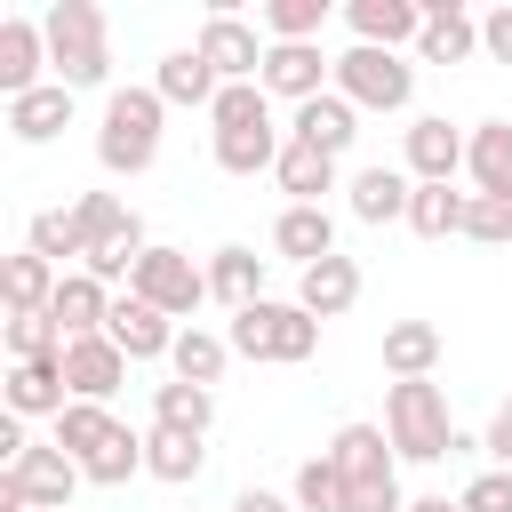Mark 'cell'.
<instances>
[{
    "instance_id": "obj_9",
    "label": "cell",
    "mask_w": 512,
    "mask_h": 512,
    "mask_svg": "<svg viewBox=\"0 0 512 512\" xmlns=\"http://www.w3.org/2000/svg\"><path fill=\"white\" fill-rule=\"evenodd\" d=\"M128 296H144V304H152V312H168V320H192V312L208 304V264H192L184 248H144V264H136Z\"/></svg>"
},
{
    "instance_id": "obj_36",
    "label": "cell",
    "mask_w": 512,
    "mask_h": 512,
    "mask_svg": "<svg viewBox=\"0 0 512 512\" xmlns=\"http://www.w3.org/2000/svg\"><path fill=\"white\" fill-rule=\"evenodd\" d=\"M112 432H120V416H112V408H96V400H72V408L56 416V448H64L72 464H88Z\"/></svg>"
},
{
    "instance_id": "obj_20",
    "label": "cell",
    "mask_w": 512,
    "mask_h": 512,
    "mask_svg": "<svg viewBox=\"0 0 512 512\" xmlns=\"http://www.w3.org/2000/svg\"><path fill=\"white\" fill-rule=\"evenodd\" d=\"M288 136L296 144H312V152H328V160H344L352 152V136H360V112L328 88V96H312V104H296V120H288Z\"/></svg>"
},
{
    "instance_id": "obj_39",
    "label": "cell",
    "mask_w": 512,
    "mask_h": 512,
    "mask_svg": "<svg viewBox=\"0 0 512 512\" xmlns=\"http://www.w3.org/2000/svg\"><path fill=\"white\" fill-rule=\"evenodd\" d=\"M72 224L88 232V256H96L120 224H136V208H120V192H80V200H72Z\"/></svg>"
},
{
    "instance_id": "obj_31",
    "label": "cell",
    "mask_w": 512,
    "mask_h": 512,
    "mask_svg": "<svg viewBox=\"0 0 512 512\" xmlns=\"http://www.w3.org/2000/svg\"><path fill=\"white\" fill-rule=\"evenodd\" d=\"M168 368H176L184 384L216 392V376L232 368V336H216V328H176V352H168Z\"/></svg>"
},
{
    "instance_id": "obj_6",
    "label": "cell",
    "mask_w": 512,
    "mask_h": 512,
    "mask_svg": "<svg viewBox=\"0 0 512 512\" xmlns=\"http://www.w3.org/2000/svg\"><path fill=\"white\" fill-rule=\"evenodd\" d=\"M336 96L352 104V112H408V96H416V64L400 56V48H344L336 56Z\"/></svg>"
},
{
    "instance_id": "obj_42",
    "label": "cell",
    "mask_w": 512,
    "mask_h": 512,
    "mask_svg": "<svg viewBox=\"0 0 512 512\" xmlns=\"http://www.w3.org/2000/svg\"><path fill=\"white\" fill-rule=\"evenodd\" d=\"M464 240L504 248V240H512V208H504V200H488V192H472V208H464Z\"/></svg>"
},
{
    "instance_id": "obj_15",
    "label": "cell",
    "mask_w": 512,
    "mask_h": 512,
    "mask_svg": "<svg viewBox=\"0 0 512 512\" xmlns=\"http://www.w3.org/2000/svg\"><path fill=\"white\" fill-rule=\"evenodd\" d=\"M464 128H448L440 112H424V120H408V176L416 184H448L456 168H464Z\"/></svg>"
},
{
    "instance_id": "obj_46",
    "label": "cell",
    "mask_w": 512,
    "mask_h": 512,
    "mask_svg": "<svg viewBox=\"0 0 512 512\" xmlns=\"http://www.w3.org/2000/svg\"><path fill=\"white\" fill-rule=\"evenodd\" d=\"M232 512H296V496H272V488H240Z\"/></svg>"
},
{
    "instance_id": "obj_4",
    "label": "cell",
    "mask_w": 512,
    "mask_h": 512,
    "mask_svg": "<svg viewBox=\"0 0 512 512\" xmlns=\"http://www.w3.org/2000/svg\"><path fill=\"white\" fill-rule=\"evenodd\" d=\"M384 440L400 464H440L456 456V424H448V392L432 376H408V384H384Z\"/></svg>"
},
{
    "instance_id": "obj_32",
    "label": "cell",
    "mask_w": 512,
    "mask_h": 512,
    "mask_svg": "<svg viewBox=\"0 0 512 512\" xmlns=\"http://www.w3.org/2000/svg\"><path fill=\"white\" fill-rule=\"evenodd\" d=\"M152 424H168V432H192V440H208V424H216V392H200V384L168 376V384H152Z\"/></svg>"
},
{
    "instance_id": "obj_38",
    "label": "cell",
    "mask_w": 512,
    "mask_h": 512,
    "mask_svg": "<svg viewBox=\"0 0 512 512\" xmlns=\"http://www.w3.org/2000/svg\"><path fill=\"white\" fill-rule=\"evenodd\" d=\"M328 0H264V40H320Z\"/></svg>"
},
{
    "instance_id": "obj_47",
    "label": "cell",
    "mask_w": 512,
    "mask_h": 512,
    "mask_svg": "<svg viewBox=\"0 0 512 512\" xmlns=\"http://www.w3.org/2000/svg\"><path fill=\"white\" fill-rule=\"evenodd\" d=\"M408 512H464V504H456V496H416Z\"/></svg>"
},
{
    "instance_id": "obj_2",
    "label": "cell",
    "mask_w": 512,
    "mask_h": 512,
    "mask_svg": "<svg viewBox=\"0 0 512 512\" xmlns=\"http://www.w3.org/2000/svg\"><path fill=\"white\" fill-rule=\"evenodd\" d=\"M320 456H328L336 480H344V512H408V496H400V456H392L384 424H344Z\"/></svg>"
},
{
    "instance_id": "obj_7",
    "label": "cell",
    "mask_w": 512,
    "mask_h": 512,
    "mask_svg": "<svg viewBox=\"0 0 512 512\" xmlns=\"http://www.w3.org/2000/svg\"><path fill=\"white\" fill-rule=\"evenodd\" d=\"M232 352L240 360H312L320 352V320L304 312V304H248V312H232Z\"/></svg>"
},
{
    "instance_id": "obj_27",
    "label": "cell",
    "mask_w": 512,
    "mask_h": 512,
    "mask_svg": "<svg viewBox=\"0 0 512 512\" xmlns=\"http://www.w3.org/2000/svg\"><path fill=\"white\" fill-rule=\"evenodd\" d=\"M64 128H72V88H64V80H48V88H32V96L8 104V136H16V144H48V136H64Z\"/></svg>"
},
{
    "instance_id": "obj_22",
    "label": "cell",
    "mask_w": 512,
    "mask_h": 512,
    "mask_svg": "<svg viewBox=\"0 0 512 512\" xmlns=\"http://www.w3.org/2000/svg\"><path fill=\"white\" fill-rule=\"evenodd\" d=\"M64 408H72L64 360H8V416H64Z\"/></svg>"
},
{
    "instance_id": "obj_5",
    "label": "cell",
    "mask_w": 512,
    "mask_h": 512,
    "mask_svg": "<svg viewBox=\"0 0 512 512\" xmlns=\"http://www.w3.org/2000/svg\"><path fill=\"white\" fill-rule=\"evenodd\" d=\"M160 120H168L160 88H112V96H104V120H96V160H104V176H144V168L160 160Z\"/></svg>"
},
{
    "instance_id": "obj_35",
    "label": "cell",
    "mask_w": 512,
    "mask_h": 512,
    "mask_svg": "<svg viewBox=\"0 0 512 512\" xmlns=\"http://www.w3.org/2000/svg\"><path fill=\"white\" fill-rule=\"evenodd\" d=\"M24 248H32V256H48L56 272H64V264H88V232L72 224V208H40V216H32V232H24Z\"/></svg>"
},
{
    "instance_id": "obj_10",
    "label": "cell",
    "mask_w": 512,
    "mask_h": 512,
    "mask_svg": "<svg viewBox=\"0 0 512 512\" xmlns=\"http://www.w3.org/2000/svg\"><path fill=\"white\" fill-rule=\"evenodd\" d=\"M192 48L208 56V72H216L224 88H248V80L264 72V48H272V40H264L256 24H240L232 8H208V24H200V40H192Z\"/></svg>"
},
{
    "instance_id": "obj_18",
    "label": "cell",
    "mask_w": 512,
    "mask_h": 512,
    "mask_svg": "<svg viewBox=\"0 0 512 512\" xmlns=\"http://www.w3.org/2000/svg\"><path fill=\"white\" fill-rule=\"evenodd\" d=\"M344 24H352L360 48H408V40H424V8L416 0H352Z\"/></svg>"
},
{
    "instance_id": "obj_13",
    "label": "cell",
    "mask_w": 512,
    "mask_h": 512,
    "mask_svg": "<svg viewBox=\"0 0 512 512\" xmlns=\"http://www.w3.org/2000/svg\"><path fill=\"white\" fill-rule=\"evenodd\" d=\"M104 336H112L128 360H168V352H176V320H168V312H152L144 296H112Z\"/></svg>"
},
{
    "instance_id": "obj_23",
    "label": "cell",
    "mask_w": 512,
    "mask_h": 512,
    "mask_svg": "<svg viewBox=\"0 0 512 512\" xmlns=\"http://www.w3.org/2000/svg\"><path fill=\"white\" fill-rule=\"evenodd\" d=\"M424 64H464L480 56V16H464L456 0H424V40H416Z\"/></svg>"
},
{
    "instance_id": "obj_48",
    "label": "cell",
    "mask_w": 512,
    "mask_h": 512,
    "mask_svg": "<svg viewBox=\"0 0 512 512\" xmlns=\"http://www.w3.org/2000/svg\"><path fill=\"white\" fill-rule=\"evenodd\" d=\"M16 512H40V504H16Z\"/></svg>"
},
{
    "instance_id": "obj_16",
    "label": "cell",
    "mask_w": 512,
    "mask_h": 512,
    "mask_svg": "<svg viewBox=\"0 0 512 512\" xmlns=\"http://www.w3.org/2000/svg\"><path fill=\"white\" fill-rule=\"evenodd\" d=\"M344 200H352V216L360 224H408V200H416V176L408 168H360L352 184H344Z\"/></svg>"
},
{
    "instance_id": "obj_44",
    "label": "cell",
    "mask_w": 512,
    "mask_h": 512,
    "mask_svg": "<svg viewBox=\"0 0 512 512\" xmlns=\"http://www.w3.org/2000/svg\"><path fill=\"white\" fill-rule=\"evenodd\" d=\"M480 56H496V64H512V0L480 16Z\"/></svg>"
},
{
    "instance_id": "obj_12",
    "label": "cell",
    "mask_w": 512,
    "mask_h": 512,
    "mask_svg": "<svg viewBox=\"0 0 512 512\" xmlns=\"http://www.w3.org/2000/svg\"><path fill=\"white\" fill-rule=\"evenodd\" d=\"M128 368H136V360H128L112 336H72V344H64V384H72V400H96V408H104V400L128 384Z\"/></svg>"
},
{
    "instance_id": "obj_33",
    "label": "cell",
    "mask_w": 512,
    "mask_h": 512,
    "mask_svg": "<svg viewBox=\"0 0 512 512\" xmlns=\"http://www.w3.org/2000/svg\"><path fill=\"white\" fill-rule=\"evenodd\" d=\"M200 464H208V448H200L192 432H168V424L144 432V472H152V480L184 488V480H200Z\"/></svg>"
},
{
    "instance_id": "obj_29",
    "label": "cell",
    "mask_w": 512,
    "mask_h": 512,
    "mask_svg": "<svg viewBox=\"0 0 512 512\" xmlns=\"http://www.w3.org/2000/svg\"><path fill=\"white\" fill-rule=\"evenodd\" d=\"M280 192H288V208H320V192H336V160L328 152H312V144H296L288 136V152H280Z\"/></svg>"
},
{
    "instance_id": "obj_26",
    "label": "cell",
    "mask_w": 512,
    "mask_h": 512,
    "mask_svg": "<svg viewBox=\"0 0 512 512\" xmlns=\"http://www.w3.org/2000/svg\"><path fill=\"white\" fill-rule=\"evenodd\" d=\"M56 280H64V272H56L48 256H32V248H24V256H8V264H0V296H8V320H40V312L56 304Z\"/></svg>"
},
{
    "instance_id": "obj_14",
    "label": "cell",
    "mask_w": 512,
    "mask_h": 512,
    "mask_svg": "<svg viewBox=\"0 0 512 512\" xmlns=\"http://www.w3.org/2000/svg\"><path fill=\"white\" fill-rule=\"evenodd\" d=\"M40 64H48V32H40L32 16H8V24H0V96L16 104V96H32V88H48Z\"/></svg>"
},
{
    "instance_id": "obj_30",
    "label": "cell",
    "mask_w": 512,
    "mask_h": 512,
    "mask_svg": "<svg viewBox=\"0 0 512 512\" xmlns=\"http://www.w3.org/2000/svg\"><path fill=\"white\" fill-rule=\"evenodd\" d=\"M384 368H392V384L432 376V368H440V328H432V320H392V328H384Z\"/></svg>"
},
{
    "instance_id": "obj_19",
    "label": "cell",
    "mask_w": 512,
    "mask_h": 512,
    "mask_svg": "<svg viewBox=\"0 0 512 512\" xmlns=\"http://www.w3.org/2000/svg\"><path fill=\"white\" fill-rule=\"evenodd\" d=\"M152 88H160V104H184V112H216V96H224V80L208 72L200 48H168L160 72H152Z\"/></svg>"
},
{
    "instance_id": "obj_40",
    "label": "cell",
    "mask_w": 512,
    "mask_h": 512,
    "mask_svg": "<svg viewBox=\"0 0 512 512\" xmlns=\"http://www.w3.org/2000/svg\"><path fill=\"white\" fill-rule=\"evenodd\" d=\"M296 512H344V480L328 456H304L296 464Z\"/></svg>"
},
{
    "instance_id": "obj_28",
    "label": "cell",
    "mask_w": 512,
    "mask_h": 512,
    "mask_svg": "<svg viewBox=\"0 0 512 512\" xmlns=\"http://www.w3.org/2000/svg\"><path fill=\"white\" fill-rule=\"evenodd\" d=\"M208 296H216V304H232V312L264 304V256H256V248H240V240H232V248H216V256H208Z\"/></svg>"
},
{
    "instance_id": "obj_25",
    "label": "cell",
    "mask_w": 512,
    "mask_h": 512,
    "mask_svg": "<svg viewBox=\"0 0 512 512\" xmlns=\"http://www.w3.org/2000/svg\"><path fill=\"white\" fill-rule=\"evenodd\" d=\"M464 168H472V192L512 208V120H480L464 144Z\"/></svg>"
},
{
    "instance_id": "obj_37",
    "label": "cell",
    "mask_w": 512,
    "mask_h": 512,
    "mask_svg": "<svg viewBox=\"0 0 512 512\" xmlns=\"http://www.w3.org/2000/svg\"><path fill=\"white\" fill-rule=\"evenodd\" d=\"M80 472H88L96 488H128V472H144V440H136L128 424H120V432H112V440H104V448H96V456L80 464Z\"/></svg>"
},
{
    "instance_id": "obj_43",
    "label": "cell",
    "mask_w": 512,
    "mask_h": 512,
    "mask_svg": "<svg viewBox=\"0 0 512 512\" xmlns=\"http://www.w3.org/2000/svg\"><path fill=\"white\" fill-rule=\"evenodd\" d=\"M456 504H464V512H512V472H504V464H496V472H480Z\"/></svg>"
},
{
    "instance_id": "obj_11",
    "label": "cell",
    "mask_w": 512,
    "mask_h": 512,
    "mask_svg": "<svg viewBox=\"0 0 512 512\" xmlns=\"http://www.w3.org/2000/svg\"><path fill=\"white\" fill-rule=\"evenodd\" d=\"M256 88L264 96H288V104H312V96L336 88V56H320V40H272Z\"/></svg>"
},
{
    "instance_id": "obj_24",
    "label": "cell",
    "mask_w": 512,
    "mask_h": 512,
    "mask_svg": "<svg viewBox=\"0 0 512 512\" xmlns=\"http://www.w3.org/2000/svg\"><path fill=\"white\" fill-rule=\"evenodd\" d=\"M272 248H280L296 272H312L320 256H336V216H328V208H280V216H272Z\"/></svg>"
},
{
    "instance_id": "obj_8",
    "label": "cell",
    "mask_w": 512,
    "mask_h": 512,
    "mask_svg": "<svg viewBox=\"0 0 512 512\" xmlns=\"http://www.w3.org/2000/svg\"><path fill=\"white\" fill-rule=\"evenodd\" d=\"M88 472L56 448V440H32L8 472H0V512H16V504H40V512H64L72 504V488H80Z\"/></svg>"
},
{
    "instance_id": "obj_17",
    "label": "cell",
    "mask_w": 512,
    "mask_h": 512,
    "mask_svg": "<svg viewBox=\"0 0 512 512\" xmlns=\"http://www.w3.org/2000/svg\"><path fill=\"white\" fill-rule=\"evenodd\" d=\"M48 320H56V336H64V344H72V336H104V320H112V288H104L96 272H64V280H56Z\"/></svg>"
},
{
    "instance_id": "obj_45",
    "label": "cell",
    "mask_w": 512,
    "mask_h": 512,
    "mask_svg": "<svg viewBox=\"0 0 512 512\" xmlns=\"http://www.w3.org/2000/svg\"><path fill=\"white\" fill-rule=\"evenodd\" d=\"M480 448H488V456H496V464L512 472V400H504V408L488 416V432H480Z\"/></svg>"
},
{
    "instance_id": "obj_41",
    "label": "cell",
    "mask_w": 512,
    "mask_h": 512,
    "mask_svg": "<svg viewBox=\"0 0 512 512\" xmlns=\"http://www.w3.org/2000/svg\"><path fill=\"white\" fill-rule=\"evenodd\" d=\"M8 360H64L56 320H48V312H40V320H8Z\"/></svg>"
},
{
    "instance_id": "obj_21",
    "label": "cell",
    "mask_w": 512,
    "mask_h": 512,
    "mask_svg": "<svg viewBox=\"0 0 512 512\" xmlns=\"http://www.w3.org/2000/svg\"><path fill=\"white\" fill-rule=\"evenodd\" d=\"M296 304H304L312 320H344V312L360 304V264H352V256H320L312 272H296Z\"/></svg>"
},
{
    "instance_id": "obj_34",
    "label": "cell",
    "mask_w": 512,
    "mask_h": 512,
    "mask_svg": "<svg viewBox=\"0 0 512 512\" xmlns=\"http://www.w3.org/2000/svg\"><path fill=\"white\" fill-rule=\"evenodd\" d=\"M464 208H472V192L416 184V200H408V232H416V240H448V232H464Z\"/></svg>"
},
{
    "instance_id": "obj_1",
    "label": "cell",
    "mask_w": 512,
    "mask_h": 512,
    "mask_svg": "<svg viewBox=\"0 0 512 512\" xmlns=\"http://www.w3.org/2000/svg\"><path fill=\"white\" fill-rule=\"evenodd\" d=\"M208 144H216V168H224V176H264V168H280L288 128L272 120V96L248 80V88H224V96H216Z\"/></svg>"
},
{
    "instance_id": "obj_3",
    "label": "cell",
    "mask_w": 512,
    "mask_h": 512,
    "mask_svg": "<svg viewBox=\"0 0 512 512\" xmlns=\"http://www.w3.org/2000/svg\"><path fill=\"white\" fill-rule=\"evenodd\" d=\"M40 32H48V64H56V80H64L72 96L112 80V24H104L96 0H56V8L40 16Z\"/></svg>"
}]
</instances>
